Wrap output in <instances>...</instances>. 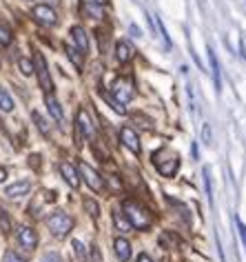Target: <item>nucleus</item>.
I'll use <instances>...</instances> for the list:
<instances>
[{
    "label": "nucleus",
    "mask_w": 246,
    "mask_h": 262,
    "mask_svg": "<svg viewBox=\"0 0 246 262\" xmlns=\"http://www.w3.org/2000/svg\"><path fill=\"white\" fill-rule=\"evenodd\" d=\"M85 11H87V14H91L93 18H102L100 5H95V3H91V0H89V3H85Z\"/></svg>",
    "instance_id": "nucleus-28"
},
{
    "label": "nucleus",
    "mask_w": 246,
    "mask_h": 262,
    "mask_svg": "<svg viewBox=\"0 0 246 262\" xmlns=\"http://www.w3.org/2000/svg\"><path fill=\"white\" fill-rule=\"evenodd\" d=\"M206 54H209L211 71H213V84H215V91H219V89H222V74H219V62H217L215 51H213L211 45H209V47H206Z\"/></svg>",
    "instance_id": "nucleus-13"
},
{
    "label": "nucleus",
    "mask_w": 246,
    "mask_h": 262,
    "mask_svg": "<svg viewBox=\"0 0 246 262\" xmlns=\"http://www.w3.org/2000/svg\"><path fill=\"white\" fill-rule=\"evenodd\" d=\"M71 38H73L76 49L80 51V54H87V51H89V36H87V31L82 29L80 25H76V27H71Z\"/></svg>",
    "instance_id": "nucleus-11"
},
{
    "label": "nucleus",
    "mask_w": 246,
    "mask_h": 262,
    "mask_svg": "<svg viewBox=\"0 0 246 262\" xmlns=\"http://www.w3.org/2000/svg\"><path fill=\"white\" fill-rule=\"evenodd\" d=\"M47 227H49V231L56 235V238H64L71 229H73V218H71L69 213H64V211H54L47 218Z\"/></svg>",
    "instance_id": "nucleus-2"
},
{
    "label": "nucleus",
    "mask_w": 246,
    "mask_h": 262,
    "mask_svg": "<svg viewBox=\"0 0 246 262\" xmlns=\"http://www.w3.org/2000/svg\"><path fill=\"white\" fill-rule=\"evenodd\" d=\"M85 209H87V213L91 215V218H98L100 215V205L93 198H85Z\"/></svg>",
    "instance_id": "nucleus-23"
},
{
    "label": "nucleus",
    "mask_w": 246,
    "mask_h": 262,
    "mask_svg": "<svg viewBox=\"0 0 246 262\" xmlns=\"http://www.w3.org/2000/svg\"><path fill=\"white\" fill-rule=\"evenodd\" d=\"M71 247H73V253L78 255V260L87 262V249H85V245H82L80 240H73V242H71Z\"/></svg>",
    "instance_id": "nucleus-25"
},
{
    "label": "nucleus",
    "mask_w": 246,
    "mask_h": 262,
    "mask_svg": "<svg viewBox=\"0 0 246 262\" xmlns=\"http://www.w3.org/2000/svg\"><path fill=\"white\" fill-rule=\"evenodd\" d=\"M40 262H62V258H60V253L49 251V253H44V255H42V260H40Z\"/></svg>",
    "instance_id": "nucleus-32"
},
{
    "label": "nucleus",
    "mask_w": 246,
    "mask_h": 262,
    "mask_svg": "<svg viewBox=\"0 0 246 262\" xmlns=\"http://www.w3.org/2000/svg\"><path fill=\"white\" fill-rule=\"evenodd\" d=\"M60 173H62L64 182H67L71 189L80 187V173H78V169L71 165V162H60Z\"/></svg>",
    "instance_id": "nucleus-10"
},
{
    "label": "nucleus",
    "mask_w": 246,
    "mask_h": 262,
    "mask_svg": "<svg viewBox=\"0 0 246 262\" xmlns=\"http://www.w3.org/2000/svg\"><path fill=\"white\" fill-rule=\"evenodd\" d=\"M5 178H7V169L0 167V182H5Z\"/></svg>",
    "instance_id": "nucleus-38"
},
{
    "label": "nucleus",
    "mask_w": 246,
    "mask_h": 262,
    "mask_svg": "<svg viewBox=\"0 0 246 262\" xmlns=\"http://www.w3.org/2000/svg\"><path fill=\"white\" fill-rule=\"evenodd\" d=\"M0 111H5V114L14 111V100H11V96L5 89H0Z\"/></svg>",
    "instance_id": "nucleus-19"
},
{
    "label": "nucleus",
    "mask_w": 246,
    "mask_h": 262,
    "mask_svg": "<svg viewBox=\"0 0 246 262\" xmlns=\"http://www.w3.org/2000/svg\"><path fill=\"white\" fill-rule=\"evenodd\" d=\"M122 213L129 220V225L133 229H140V231H146L151 227V213L146 211L142 205H138L135 200H125L122 202Z\"/></svg>",
    "instance_id": "nucleus-1"
},
{
    "label": "nucleus",
    "mask_w": 246,
    "mask_h": 262,
    "mask_svg": "<svg viewBox=\"0 0 246 262\" xmlns=\"http://www.w3.org/2000/svg\"><path fill=\"white\" fill-rule=\"evenodd\" d=\"M115 58H118V62H129L133 58V47L129 45V40H118V45H115Z\"/></svg>",
    "instance_id": "nucleus-15"
},
{
    "label": "nucleus",
    "mask_w": 246,
    "mask_h": 262,
    "mask_svg": "<svg viewBox=\"0 0 246 262\" xmlns=\"http://www.w3.org/2000/svg\"><path fill=\"white\" fill-rule=\"evenodd\" d=\"M113 222H115V227H118V231H129V229H131V225H129V220L125 218V213L122 211L113 213Z\"/></svg>",
    "instance_id": "nucleus-21"
},
{
    "label": "nucleus",
    "mask_w": 246,
    "mask_h": 262,
    "mask_svg": "<svg viewBox=\"0 0 246 262\" xmlns=\"http://www.w3.org/2000/svg\"><path fill=\"white\" fill-rule=\"evenodd\" d=\"M0 231H5V233L11 231V218H9L7 211H3V209H0Z\"/></svg>",
    "instance_id": "nucleus-26"
},
{
    "label": "nucleus",
    "mask_w": 246,
    "mask_h": 262,
    "mask_svg": "<svg viewBox=\"0 0 246 262\" xmlns=\"http://www.w3.org/2000/svg\"><path fill=\"white\" fill-rule=\"evenodd\" d=\"M202 142H204V145H213V129H211V124H202Z\"/></svg>",
    "instance_id": "nucleus-30"
},
{
    "label": "nucleus",
    "mask_w": 246,
    "mask_h": 262,
    "mask_svg": "<svg viewBox=\"0 0 246 262\" xmlns=\"http://www.w3.org/2000/svg\"><path fill=\"white\" fill-rule=\"evenodd\" d=\"M44 102H47V109H49V114L54 116V120L62 122V107H60V102H58L51 94H47V98H44Z\"/></svg>",
    "instance_id": "nucleus-16"
},
{
    "label": "nucleus",
    "mask_w": 246,
    "mask_h": 262,
    "mask_svg": "<svg viewBox=\"0 0 246 262\" xmlns=\"http://www.w3.org/2000/svg\"><path fill=\"white\" fill-rule=\"evenodd\" d=\"M31 118H34L38 131H40L42 136H49V124H47V120H44V118L40 116V111H34V114H31Z\"/></svg>",
    "instance_id": "nucleus-20"
},
{
    "label": "nucleus",
    "mask_w": 246,
    "mask_h": 262,
    "mask_svg": "<svg viewBox=\"0 0 246 262\" xmlns=\"http://www.w3.org/2000/svg\"><path fill=\"white\" fill-rule=\"evenodd\" d=\"M34 71L38 74V84H40V89L44 94H51V91H54V80H51V76H49L47 60H44V56L38 54V51H36V58H34Z\"/></svg>",
    "instance_id": "nucleus-3"
},
{
    "label": "nucleus",
    "mask_w": 246,
    "mask_h": 262,
    "mask_svg": "<svg viewBox=\"0 0 246 262\" xmlns=\"http://www.w3.org/2000/svg\"><path fill=\"white\" fill-rule=\"evenodd\" d=\"M109 185H111L115 191H122V182L118 180V176H109Z\"/></svg>",
    "instance_id": "nucleus-34"
},
{
    "label": "nucleus",
    "mask_w": 246,
    "mask_h": 262,
    "mask_svg": "<svg viewBox=\"0 0 246 262\" xmlns=\"http://www.w3.org/2000/svg\"><path fill=\"white\" fill-rule=\"evenodd\" d=\"M18 67H20L22 76H31V74H34V62L27 60V58H20V60H18Z\"/></svg>",
    "instance_id": "nucleus-27"
},
{
    "label": "nucleus",
    "mask_w": 246,
    "mask_h": 262,
    "mask_svg": "<svg viewBox=\"0 0 246 262\" xmlns=\"http://www.w3.org/2000/svg\"><path fill=\"white\" fill-rule=\"evenodd\" d=\"M178 167H180L178 156H173V158H171L169 162H164V165H160V162H158V171H160L162 176H166V178H171V176H176Z\"/></svg>",
    "instance_id": "nucleus-17"
},
{
    "label": "nucleus",
    "mask_w": 246,
    "mask_h": 262,
    "mask_svg": "<svg viewBox=\"0 0 246 262\" xmlns=\"http://www.w3.org/2000/svg\"><path fill=\"white\" fill-rule=\"evenodd\" d=\"M138 262H153L151 258H149L146 253H140V258H138Z\"/></svg>",
    "instance_id": "nucleus-37"
},
{
    "label": "nucleus",
    "mask_w": 246,
    "mask_h": 262,
    "mask_svg": "<svg viewBox=\"0 0 246 262\" xmlns=\"http://www.w3.org/2000/svg\"><path fill=\"white\" fill-rule=\"evenodd\" d=\"M91 262H102V255H100L98 247H91Z\"/></svg>",
    "instance_id": "nucleus-35"
},
{
    "label": "nucleus",
    "mask_w": 246,
    "mask_h": 262,
    "mask_svg": "<svg viewBox=\"0 0 246 262\" xmlns=\"http://www.w3.org/2000/svg\"><path fill=\"white\" fill-rule=\"evenodd\" d=\"M155 25H158V29H160V34H162V40H164V45H166V47L171 49V38H169V31H166L164 23H162L160 18H158V20H155Z\"/></svg>",
    "instance_id": "nucleus-29"
},
{
    "label": "nucleus",
    "mask_w": 246,
    "mask_h": 262,
    "mask_svg": "<svg viewBox=\"0 0 246 262\" xmlns=\"http://www.w3.org/2000/svg\"><path fill=\"white\" fill-rule=\"evenodd\" d=\"M113 249H115V255L120 258V262H129V260H131V245H129L127 238H115Z\"/></svg>",
    "instance_id": "nucleus-14"
},
{
    "label": "nucleus",
    "mask_w": 246,
    "mask_h": 262,
    "mask_svg": "<svg viewBox=\"0 0 246 262\" xmlns=\"http://www.w3.org/2000/svg\"><path fill=\"white\" fill-rule=\"evenodd\" d=\"M31 189V182L29 180H18L14 182V185H9L7 189H5V195L7 198H20V195H27Z\"/></svg>",
    "instance_id": "nucleus-12"
},
{
    "label": "nucleus",
    "mask_w": 246,
    "mask_h": 262,
    "mask_svg": "<svg viewBox=\"0 0 246 262\" xmlns=\"http://www.w3.org/2000/svg\"><path fill=\"white\" fill-rule=\"evenodd\" d=\"M3 262H27V260L20 258V255H18L16 251H11V249H9V251H5V258H3Z\"/></svg>",
    "instance_id": "nucleus-31"
},
{
    "label": "nucleus",
    "mask_w": 246,
    "mask_h": 262,
    "mask_svg": "<svg viewBox=\"0 0 246 262\" xmlns=\"http://www.w3.org/2000/svg\"><path fill=\"white\" fill-rule=\"evenodd\" d=\"M135 96V91H133V84L127 80V78H120L118 82L113 84V98L118 100L120 104H127L131 98Z\"/></svg>",
    "instance_id": "nucleus-7"
},
{
    "label": "nucleus",
    "mask_w": 246,
    "mask_h": 262,
    "mask_svg": "<svg viewBox=\"0 0 246 262\" xmlns=\"http://www.w3.org/2000/svg\"><path fill=\"white\" fill-rule=\"evenodd\" d=\"M78 169H80V176L85 178V182L89 185V189H93L95 193L102 191V187H105V180L100 178V173L95 171L93 167H89L87 162H80V167H78Z\"/></svg>",
    "instance_id": "nucleus-5"
},
{
    "label": "nucleus",
    "mask_w": 246,
    "mask_h": 262,
    "mask_svg": "<svg viewBox=\"0 0 246 262\" xmlns=\"http://www.w3.org/2000/svg\"><path fill=\"white\" fill-rule=\"evenodd\" d=\"M120 140H122V145H125L129 151H133V154H140L142 151V147H140V138H138V134L129 127H122L120 129Z\"/></svg>",
    "instance_id": "nucleus-8"
},
{
    "label": "nucleus",
    "mask_w": 246,
    "mask_h": 262,
    "mask_svg": "<svg viewBox=\"0 0 246 262\" xmlns=\"http://www.w3.org/2000/svg\"><path fill=\"white\" fill-rule=\"evenodd\" d=\"M18 242H20L22 249H27V251H34L38 247V235L31 227H20L18 229Z\"/></svg>",
    "instance_id": "nucleus-9"
},
{
    "label": "nucleus",
    "mask_w": 246,
    "mask_h": 262,
    "mask_svg": "<svg viewBox=\"0 0 246 262\" xmlns=\"http://www.w3.org/2000/svg\"><path fill=\"white\" fill-rule=\"evenodd\" d=\"M235 227H237V231H239V238H242L244 247H246V225L239 218H235Z\"/></svg>",
    "instance_id": "nucleus-33"
},
{
    "label": "nucleus",
    "mask_w": 246,
    "mask_h": 262,
    "mask_svg": "<svg viewBox=\"0 0 246 262\" xmlns=\"http://www.w3.org/2000/svg\"><path fill=\"white\" fill-rule=\"evenodd\" d=\"M76 131L80 136H85V138H93L95 136V124H93V120L89 118V114L85 109H80L78 116H76Z\"/></svg>",
    "instance_id": "nucleus-6"
},
{
    "label": "nucleus",
    "mask_w": 246,
    "mask_h": 262,
    "mask_svg": "<svg viewBox=\"0 0 246 262\" xmlns=\"http://www.w3.org/2000/svg\"><path fill=\"white\" fill-rule=\"evenodd\" d=\"M91 3H95V5H100V7H105V5H109V0H91Z\"/></svg>",
    "instance_id": "nucleus-40"
},
{
    "label": "nucleus",
    "mask_w": 246,
    "mask_h": 262,
    "mask_svg": "<svg viewBox=\"0 0 246 262\" xmlns=\"http://www.w3.org/2000/svg\"><path fill=\"white\" fill-rule=\"evenodd\" d=\"M11 40H14L11 29L7 27V25H0V45H3V47H7V45H11Z\"/></svg>",
    "instance_id": "nucleus-22"
},
{
    "label": "nucleus",
    "mask_w": 246,
    "mask_h": 262,
    "mask_svg": "<svg viewBox=\"0 0 246 262\" xmlns=\"http://www.w3.org/2000/svg\"><path fill=\"white\" fill-rule=\"evenodd\" d=\"M31 16H34L36 23L44 25V27H54L58 23L56 11H54V7H49V5H36V7L31 9Z\"/></svg>",
    "instance_id": "nucleus-4"
},
{
    "label": "nucleus",
    "mask_w": 246,
    "mask_h": 262,
    "mask_svg": "<svg viewBox=\"0 0 246 262\" xmlns=\"http://www.w3.org/2000/svg\"><path fill=\"white\" fill-rule=\"evenodd\" d=\"M202 176H204V187H206V195H209V202L213 205V185H211V169L204 167L202 169Z\"/></svg>",
    "instance_id": "nucleus-24"
},
{
    "label": "nucleus",
    "mask_w": 246,
    "mask_h": 262,
    "mask_svg": "<svg viewBox=\"0 0 246 262\" xmlns=\"http://www.w3.org/2000/svg\"><path fill=\"white\" fill-rule=\"evenodd\" d=\"M64 51H67V56H69V60L76 64L78 69H82V54L80 51H78L73 45H67V47H64Z\"/></svg>",
    "instance_id": "nucleus-18"
},
{
    "label": "nucleus",
    "mask_w": 246,
    "mask_h": 262,
    "mask_svg": "<svg viewBox=\"0 0 246 262\" xmlns=\"http://www.w3.org/2000/svg\"><path fill=\"white\" fill-rule=\"evenodd\" d=\"M239 58L246 60V45H244V40H239Z\"/></svg>",
    "instance_id": "nucleus-36"
},
{
    "label": "nucleus",
    "mask_w": 246,
    "mask_h": 262,
    "mask_svg": "<svg viewBox=\"0 0 246 262\" xmlns=\"http://www.w3.org/2000/svg\"><path fill=\"white\" fill-rule=\"evenodd\" d=\"M131 34H133V36H140V29H138V25H131Z\"/></svg>",
    "instance_id": "nucleus-39"
}]
</instances>
